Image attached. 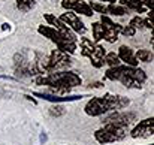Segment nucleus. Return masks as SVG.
<instances>
[{
  "instance_id": "11",
  "label": "nucleus",
  "mask_w": 154,
  "mask_h": 145,
  "mask_svg": "<svg viewBox=\"0 0 154 145\" xmlns=\"http://www.w3.org/2000/svg\"><path fill=\"white\" fill-rule=\"evenodd\" d=\"M124 73L127 76H130L132 79L138 81L139 84H142L145 79H147V75L144 73V70L138 69V67H130V66H124Z\"/></svg>"
},
{
  "instance_id": "5",
  "label": "nucleus",
  "mask_w": 154,
  "mask_h": 145,
  "mask_svg": "<svg viewBox=\"0 0 154 145\" xmlns=\"http://www.w3.org/2000/svg\"><path fill=\"white\" fill-rule=\"evenodd\" d=\"M60 21L64 24V26H67V27H70L72 30H75L76 33H85V27H84V24H82V21L78 18V15L75 14V12H70V11H67L66 14H63L61 17H60Z\"/></svg>"
},
{
  "instance_id": "1",
  "label": "nucleus",
  "mask_w": 154,
  "mask_h": 145,
  "mask_svg": "<svg viewBox=\"0 0 154 145\" xmlns=\"http://www.w3.org/2000/svg\"><path fill=\"white\" fill-rule=\"evenodd\" d=\"M129 105V99H124L121 96H112L106 94L103 97H93L88 100L85 105V114L91 117L102 115L106 111H115V109H123L124 106Z\"/></svg>"
},
{
  "instance_id": "28",
  "label": "nucleus",
  "mask_w": 154,
  "mask_h": 145,
  "mask_svg": "<svg viewBox=\"0 0 154 145\" xmlns=\"http://www.w3.org/2000/svg\"><path fill=\"white\" fill-rule=\"evenodd\" d=\"M144 27L153 29V18H147V20H144Z\"/></svg>"
},
{
  "instance_id": "18",
  "label": "nucleus",
  "mask_w": 154,
  "mask_h": 145,
  "mask_svg": "<svg viewBox=\"0 0 154 145\" xmlns=\"http://www.w3.org/2000/svg\"><path fill=\"white\" fill-rule=\"evenodd\" d=\"M57 47H58L60 51H63V52H66V54H73L75 49H76L75 42H67V41H61Z\"/></svg>"
},
{
  "instance_id": "9",
  "label": "nucleus",
  "mask_w": 154,
  "mask_h": 145,
  "mask_svg": "<svg viewBox=\"0 0 154 145\" xmlns=\"http://www.w3.org/2000/svg\"><path fill=\"white\" fill-rule=\"evenodd\" d=\"M38 32L41 33V35H44L45 38H48V39H51L52 42H55L57 45L61 42V41H64L63 39V36L58 33V30H55V29H52V27H47V26H41L39 29H38Z\"/></svg>"
},
{
  "instance_id": "24",
  "label": "nucleus",
  "mask_w": 154,
  "mask_h": 145,
  "mask_svg": "<svg viewBox=\"0 0 154 145\" xmlns=\"http://www.w3.org/2000/svg\"><path fill=\"white\" fill-rule=\"evenodd\" d=\"M64 108L63 106H58V105H55V106H52L50 108V115L52 117H60V115H64Z\"/></svg>"
},
{
  "instance_id": "15",
  "label": "nucleus",
  "mask_w": 154,
  "mask_h": 145,
  "mask_svg": "<svg viewBox=\"0 0 154 145\" xmlns=\"http://www.w3.org/2000/svg\"><path fill=\"white\" fill-rule=\"evenodd\" d=\"M138 61H144V63H150L153 61V51H147V49H139L135 55H133Z\"/></svg>"
},
{
  "instance_id": "22",
  "label": "nucleus",
  "mask_w": 154,
  "mask_h": 145,
  "mask_svg": "<svg viewBox=\"0 0 154 145\" xmlns=\"http://www.w3.org/2000/svg\"><path fill=\"white\" fill-rule=\"evenodd\" d=\"M81 47H82V55H87V57H88L90 52L94 49L96 45H94L90 39H82V41H81Z\"/></svg>"
},
{
  "instance_id": "2",
  "label": "nucleus",
  "mask_w": 154,
  "mask_h": 145,
  "mask_svg": "<svg viewBox=\"0 0 154 145\" xmlns=\"http://www.w3.org/2000/svg\"><path fill=\"white\" fill-rule=\"evenodd\" d=\"M129 127L126 126H115V124H105L102 129H99L94 133V138L97 142L100 144H111V142H117L121 141L127 136L129 133Z\"/></svg>"
},
{
  "instance_id": "3",
  "label": "nucleus",
  "mask_w": 154,
  "mask_h": 145,
  "mask_svg": "<svg viewBox=\"0 0 154 145\" xmlns=\"http://www.w3.org/2000/svg\"><path fill=\"white\" fill-rule=\"evenodd\" d=\"M133 121H136V114L133 112H112L105 118V124H115L126 127H129Z\"/></svg>"
},
{
  "instance_id": "6",
  "label": "nucleus",
  "mask_w": 154,
  "mask_h": 145,
  "mask_svg": "<svg viewBox=\"0 0 154 145\" xmlns=\"http://www.w3.org/2000/svg\"><path fill=\"white\" fill-rule=\"evenodd\" d=\"M132 135V138H147V136H153L154 133V118H147L144 121H141L132 132H129Z\"/></svg>"
},
{
  "instance_id": "23",
  "label": "nucleus",
  "mask_w": 154,
  "mask_h": 145,
  "mask_svg": "<svg viewBox=\"0 0 154 145\" xmlns=\"http://www.w3.org/2000/svg\"><path fill=\"white\" fill-rule=\"evenodd\" d=\"M129 26L133 27L135 30H136V29H144V20H142L141 17H135V18H132V21H130Z\"/></svg>"
},
{
  "instance_id": "10",
  "label": "nucleus",
  "mask_w": 154,
  "mask_h": 145,
  "mask_svg": "<svg viewBox=\"0 0 154 145\" xmlns=\"http://www.w3.org/2000/svg\"><path fill=\"white\" fill-rule=\"evenodd\" d=\"M33 96L41 97L44 100L50 102H72V100H81L84 96H55V94H45V93H33Z\"/></svg>"
},
{
  "instance_id": "16",
  "label": "nucleus",
  "mask_w": 154,
  "mask_h": 145,
  "mask_svg": "<svg viewBox=\"0 0 154 145\" xmlns=\"http://www.w3.org/2000/svg\"><path fill=\"white\" fill-rule=\"evenodd\" d=\"M36 5V0H17V8L21 11V12H29L35 8Z\"/></svg>"
},
{
  "instance_id": "25",
  "label": "nucleus",
  "mask_w": 154,
  "mask_h": 145,
  "mask_svg": "<svg viewBox=\"0 0 154 145\" xmlns=\"http://www.w3.org/2000/svg\"><path fill=\"white\" fill-rule=\"evenodd\" d=\"M90 8H91L93 12H94V11H96V12H100V14H105V12H106V6H103L100 3H91Z\"/></svg>"
},
{
  "instance_id": "29",
  "label": "nucleus",
  "mask_w": 154,
  "mask_h": 145,
  "mask_svg": "<svg viewBox=\"0 0 154 145\" xmlns=\"http://www.w3.org/2000/svg\"><path fill=\"white\" fill-rule=\"evenodd\" d=\"M129 2L133 5H142V0H129Z\"/></svg>"
},
{
  "instance_id": "12",
  "label": "nucleus",
  "mask_w": 154,
  "mask_h": 145,
  "mask_svg": "<svg viewBox=\"0 0 154 145\" xmlns=\"http://www.w3.org/2000/svg\"><path fill=\"white\" fill-rule=\"evenodd\" d=\"M72 11H75L76 14H82V15H87V17H91L93 15V11L90 8L88 3H85L84 0H73V6H72Z\"/></svg>"
},
{
  "instance_id": "8",
  "label": "nucleus",
  "mask_w": 154,
  "mask_h": 145,
  "mask_svg": "<svg viewBox=\"0 0 154 145\" xmlns=\"http://www.w3.org/2000/svg\"><path fill=\"white\" fill-rule=\"evenodd\" d=\"M105 49H103V47H100V45H96L94 47V49L90 52V60H91V64L94 66V67H102L103 63H105Z\"/></svg>"
},
{
  "instance_id": "19",
  "label": "nucleus",
  "mask_w": 154,
  "mask_h": 145,
  "mask_svg": "<svg viewBox=\"0 0 154 145\" xmlns=\"http://www.w3.org/2000/svg\"><path fill=\"white\" fill-rule=\"evenodd\" d=\"M103 36H105V29H103V26L100 23H94L93 24V38H94V41H102Z\"/></svg>"
},
{
  "instance_id": "21",
  "label": "nucleus",
  "mask_w": 154,
  "mask_h": 145,
  "mask_svg": "<svg viewBox=\"0 0 154 145\" xmlns=\"http://www.w3.org/2000/svg\"><path fill=\"white\" fill-rule=\"evenodd\" d=\"M105 63H108L109 67H117L120 66V58L115 52H108L105 54Z\"/></svg>"
},
{
  "instance_id": "14",
  "label": "nucleus",
  "mask_w": 154,
  "mask_h": 145,
  "mask_svg": "<svg viewBox=\"0 0 154 145\" xmlns=\"http://www.w3.org/2000/svg\"><path fill=\"white\" fill-rule=\"evenodd\" d=\"M117 81H120L123 85H126V87H129V88H141V84L138 82V81H135V79H132L130 76H127L126 73H121L120 75V78L117 79Z\"/></svg>"
},
{
  "instance_id": "27",
  "label": "nucleus",
  "mask_w": 154,
  "mask_h": 145,
  "mask_svg": "<svg viewBox=\"0 0 154 145\" xmlns=\"http://www.w3.org/2000/svg\"><path fill=\"white\" fill-rule=\"evenodd\" d=\"M61 6L69 11V9H72V6H73V0H63V2H61Z\"/></svg>"
},
{
  "instance_id": "13",
  "label": "nucleus",
  "mask_w": 154,
  "mask_h": 145,
  "mask_svg": "<svg viewBox=\"0 0 154 145\" xmlns=\"http://www.w3.org/2000/svg\"><path fill=\"white\" fill-rule=\"evenodd\" d=\"M121 30H123V27H121L120 24H117L115 29H111V30H106V32H105L103 39H105L106 42H109V44H114V42H117V39H118V33H120Z\"/></svg>"
},
{
  "instance_id": "7",
  "label": "nucleus",
  "mask_w": 154,
  "mask_h": 145,
  "mask_svg": "<svg viewBox=\"0 0 154 145\" xmlns=\"http://www.w3.org/2000/svg\"><path fill=\"white\" fill-rule=\"evenodd\" d=\"M117 55H118V58L123 60L127 66H130V67H136V66H138V60L133 57V52H132V49L129 48V47H120Z\"/></svg>"
},
{
  "instance_id": "20",
  "label": "nucleus",
  "mask_w": 154,
  "mask_h": 145,
  "mask_svg": "<svg viewBox=\"0 0 154 145\" xmlns=\"http://www.w3.org/2000/svg\"><path fill=\"white\" fill-rule=\"evenodd\" d=\"M106 12H109L111 15H118V17H121V15H126V14H127V9H126L124 6L109 5V6H106Z\"/></svg>"
},
{
  "instance_id": "17",
  "label": "nucleus",
  "mask_w": 154,
  "mask_h": 145,
  "mask_svg": "<svg viewBox=\"0 0 154 145\" xmlns=\"http://www.w3.org/2000/svg\"><path fill=\"white\" fill-rule=\"evenodd\" d=\"M45 20H47V21H48L51 26H54L52 29H55V30H58V32H60V30H63L64 27H67V26H64V24H63V23H61L58 18H55V17H54V15H51V14H45Z\"/></svg>"
},
{
  "instance_id": "4",
  "label": "nucleus",
  "mask_w": 154,
  "mask_h": 145,
  "mask_svg": "<svg viewBox=\"0 0 154 145\" xmlns=\"http://www.w3.org/2000/svg\"><path fill=\"white\" fill-rule=\"evenodd\" d=\"M50 61H51V69L50 72H58L64 67H67L70 64V58L66 52L60 51V49H54L50 55Z\"/></svg>"
},
{
  "instance_id": "30",
  "label": "nucleus",
  "mask_w": 154,
  "mask_h": 145,
  "mask_svg": "<svg viewBox=\"0 0 154 145\" xmlns=\"http://www.w3.org/2000/svg\"><path fill=\"white\" fill-rule=\"evenodd\" d=\"M2 30H9V24H2Z\"/></svg>"
},
{
  "instance_id": "26",
  "label": "nucleus",
  "mask_w": 154,
  "mask_h": 145,
  "mask_svg": "<svg viewBox=\"0 0 154 145\" xmlns=\"http://www.w3.org/2000/svg\"><path fill=\"white\" fill-rule=\"evenodd\" d=\"M121 33L126 36V38H132V36H135V33H136V30L133 29V27H130V26H127V27H124L123 30H121Z\"/></svg>"
}]
</instances>
